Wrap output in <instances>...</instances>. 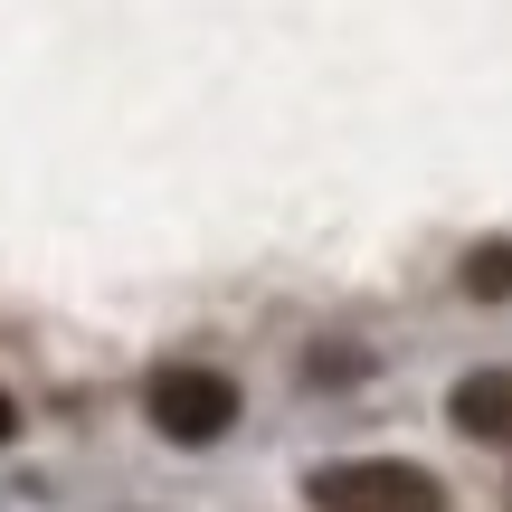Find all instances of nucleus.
<instances>
[{"instance_id": "nucleus-1", "label": "nucleus", "mask_w": 512, "mask_h": 512, "mask_svg": "<svg viewBox=\"0 0 512 512\" xmlns=\"http://www.w3.org/2000/svg\"><path fill=\"white\" fill-rule=\"evenodd\" d=\"M143 408H152V427H162L171 446H219L228 427H238V380L209 370V361H162L143 380Z\"/></svg>"}, {"instance_id": "nucleus-5", "label": "nucleus", "mask_w": 512, "mask_h": 512, "mask_svg": "<svg viewBox=\"0 0 512 512\" xmlns=\"http://www.w3.org/2000/svg\"><path fill=\"white\" fill-rule=\"evenodd\" d=\"M10 437H19V399L0 389V446H10Z\"/></svg>"}, {"instance_id": "nucleus-3", "label": "nucleus", "mask_w": 512, "mask_h": 512, "mask_svg": "<svg viewBox=\"0 0 512 512\" xmlns=\"http://www.w3.org/2000/svg\"><path fill=\"white\" fill-rule=\"evenodd\" d=\"M446 418H456L465 437H484V446H512V370H465Z\"/></svg>"}, {"instance_id": "nucleus-2", "label": "nucleus", "mask_w": 512, "mask_h": 512, "mask_svg": "<svg viewBox=\"0 0 512 512\" xmlns=\"http://www.w3.org/2000/svg\"><path fill=\"white\" fill-rule=\"evenodd\" d=\"M313 503L323 512H446V484L399 456H342V465H313Z\"/></svg>"}, {"instance_id": "nucleus-4", "label": "nucleus", "mask_w": 512, "mask_h": 512, "mask_svg": "<svg viewBox=\"0 0 512 512\" xmlns=\"http://www.w3.org/2000/svg\"><path fill=\"white\" fill-rule=\"evenodd\" d=\"M465 294H475V304H512V238H484L465 256Z\"/></svg>"}]
</instances>
